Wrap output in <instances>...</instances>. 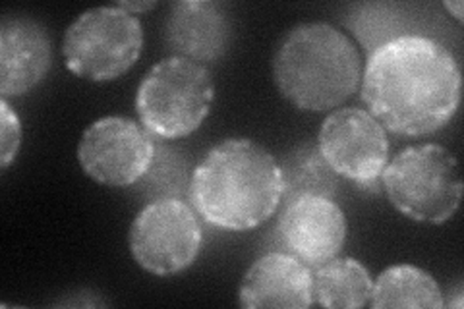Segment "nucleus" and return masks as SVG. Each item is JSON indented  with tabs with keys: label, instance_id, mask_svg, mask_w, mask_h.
Returning a JSON list of instances; mask_svg holds the SVG:
<instances>
[{
	"label": "nucleus",
	"instance_id": "obj_1",
	"mask_svg": "<svg viewBox=\"0 0 464 309\" xmlns=\"http://www.w3.org/2000/svg\"><path fill=\"white\" fill-rule=\"evenodd\" d=\"M460 66L443 43L402 34L377 45L362 72L360 93L385 131L406 138L443 130L460 105Z\"/></svg>",
	"mask_w": 464,
	"mask_h": 309
},
{
	"label": "nucleus",
	"instance_id": "obj_2",
	"mask_svg": "<svg viewBox=\"0 0 464 309\" xmlns=\"http://www.w3.org/2000/svg\"><path fill=\"white\" fill-rule=\"evenodd\" d=\"M281 163L250 138H228L208 151L188 184V201L206 223L232 232L257 228L283 205Z\"/></svg>",
	"mask_w": 464,
	"mask_h": 309
},
{
	"label": "nucleus",
	"instance_id": "obj_3",
	"mask_svg": "<svg viewBox=\"0 0 464 309\" xmlns=\"http://www.w3.org/2000/svg\"><path fill=\"white\" fill-rule=\"evenodd\" d=\"M279 93L304 112L341 107L362 83L360 53L339 27L306 22L290 27L279 41L271 63Z\"/></svg>",
	"mask_w": 464,
	"mask_h": 309
},
{
	"label": "nucleus",
	"instance_id": "obj_4",
	"mask_svg": "<svg viewBox=\"0 0 464 309\" xmlns=\"http://www.w3.org/2000/svg\"><path fill=\"white\" fill-rule=\"evenodd\" d=\"M382 186L391 205L414 223L443 225L460 208L462 176L443 145H409L389 160Z\"/></svg>",
	"mask_w": 464,
	"mask_h": 309
},
{
	"label": "nucleus",
	"instance_id": "obj_5",
	"mask_svg": "<svg viewBox=\"0 0 464 309\" xmlns=\"http://www.w3.org/2000/svg\"><path fill=\"white\" fill-rule=\"evenodd\" d=\"M213 99L215 83L208 66L165 56L143 76L136 92V112L151 136L180 140L208 119Z\"/></svg>",
	"mask_w": 464,
	"mask_h": 309
},
{
	"label": "nucleus",
	"instance_id": "obj_6",
	"mask_svg": "<svg viewBox=\"0 0 464 309\" xmlns=\"http://www.w3.org/2000/svg\"><path fill=\"white\" fill-rule=\"evenodd\" d=\"M141 51V22L116 5L82 12L63 39L66 68L95 83L122 78L136 66Z\"/></svg>",
	"mask_w": 464,
	"mask_h": 309
},
{
	"label": "nucleus",
	"instance_id": "obj_7",
	"mask_svg": "<svg viewBox=\"0 0 464 309\" xmlns=\"http://www.w3.org/2000/svg\"><path fill=\"white\" fill-rule=\"evenodd\" d=\"M203 246L199 215L180 198L145 205L130 225L128 247L143 271L172 276L196 263Z\"/></svg>",
	"mask_w": 464,
	"mask_h": 309
},
{
	"label": "nucleus",
	"instance_id": "obj_8",
	"mask_svg": "<svg viewBox=\"0 0 464 309\" xmlns=\"http://www.w3.org/2000/svg\"><path fill=\"white\" fill-rule=\"evenodd\" d=\"M140 122L126 116H105L87 128L78 145V163L97 184L128 188L150 172L157 145Z\"/></svg>",
	"mask_w": 464,
	"mask_h": 309
},
{
	"label": "nucleus",
	"instance_id": "obj_9",
	"mask_svg": "<svg viewBox=\"0 0 464 309\" xmlns=\"http://www.w3.org/2000/svg\"><path fill=\"white\" fill-rule=\"evenodd\" d=\"M317 147L339 179L377 191L391 145L385 128L368 111L356 107L333 111L319 128Z\"/></svg>",
	"mask_w": 464,
	"mask_h": 309
},
{
	"label": "nucleus",
	"instance_id": "obj_10",
	"mask_svg": "<svg viewBox=\"0 0 464 309\" xmlns=\"http://www.w3.org/2000/svg\"><path fill=\"white\" fill-rule=\"evenodd\" d=\"M346 217L327 198H300L283 208L277 234L283 252L314 271L341 254L346 240Z\"/></svg>",
	"mask_w": 464,
	"mask_h": 309
},
{
	"label": "nucleus",
	"instance_id": "obj_11",
	"mask_svg": "<svg viewBox=\"0 0 464 309\" xmlns=\"http://www.w3.org/2000/svg\"><path fill=\"white\" fill-rule=\"evenodd\" d=\"M169 56L213 64L227 54L232 24L227 6L213 0H180L169 8L163 25Z\"/></svg>",
	"mask_w": 464,
	"mask_h": 309
},
{
	"label": "nucleus",
	"instance_id": "obj_12",
	"mask_svg": "<svg viewBox=\"0 0 464 309\" xmlns=\"http://www.w3.org/2000/svg\"><path fill=\"white\" fill-rule=\"evenodd\" d=\"M53 63L47 29L27 16H6L0 25V95L14 99L45 80Z\"/></svg>",
	"mask_w": 464,
	"mask_h": 309
},
{
	"label": "nucleus",
	"instance_id": "obj_13",
	"mask_svg": "<svg viewBox=\"0 0 464 309\" xmlns=\"http://www.w3.org/2000/svg\"><path fill=\"white\" fill-rule=\"evenodd\" d=\"M238 302L244 309L312 307L314 271L286 252L261 256L242 276Z\"/></svg>",
	"mask_w": 464,
	"mask_h": 309
},
{
	"label": "nucleus",
	"instance_id": "obj_14",
	"mask_svg": "<svg viewBox=\"0 0 464 309\" xmlns=\"http://www.w3.org/2000/svg\"><path fill=\"white\" fill-rule=\"evenodd\" d=\"M443 292L435 278L416 265H393L373 281L370 307L373 309H441Z\"/></svg>",
	"mask_w": 464,
	"mask_h": 309
},
{
	"label": "nucleus",
	"instance_id": "obj_15",
	"mask_svg": "<svg viewBox=\"0 0 464 309\" xmlns=\"http://www.w3.org/2000/svg\"><path fill=\"white\" fill-rule=\"evenodd\" d=\"M373 281L358 259L333 257L314 269L315 304L327 309H358L370 304Z\"/></svg>",
	"mask_w": 464,
	"mask_h": 309
},
{
	"label": "nucleus",
	"instance_id": "obj_16",
	"mask_svg": "<svg viewBox=\"0 0 464 309\" xmlns=\"http://www.w3.org/2000/svg\"><path fill=\"white\" fill-rule=\"evenodd\" d=\"M281 172L285 188L281 208L300 198L333 199L337 194L339 176L319 153L317 143L304 141L293 147L283 159Z\"/></svg>",
	"mask_w": 464,
	"mask_h": 309
},
{
	"label": "nucleus",
	"instance_id": "obj_17",
	"mask_svg": "<svg viewBox=\"0 0 464 309\" xmlns=\"http://www.w3.org/2000/svg\"><path fill=\"white\" fill-rule=\"evenodd\" d=\"M22 121L6 99L0 101V169L6 170L16 160L22 147Z\"/></svg>",
	"mask_w": 464,
	"mask_h": 309
},
{
	"label": "nucleus",
	"instance_id": "obj_18",
	"mask_svg": "<svg viewBox=\"0 0 464 309\" xmlns=\"http://www.w3.org/2000/svg\"><path fill=\"white\" fill-rule=\"evenodd\" d=\"M116 6L130 12L132 16H138V14H143V12H150V10L157 8V3H155V0H150V3H124V0H121V3H116Z\"/></svg>",
	"mask_w": 464,
	"mask_h": 309
},
{
	"label": "nucleus",
	"instance_id": "obj_19",
	"mask_svg": "<svg viewBox=\"0 0 464 309\" xmlns=\"http://www.w3.org/2000/svg\"><path fill=\"white\" fill-rule=\"evenodd\" d=\"M443 8H445L447 12H451L453 18H455L459 24H462V3H460V0H455V3H451V0H447V3H443Z\"/></svg>",
	"mask_w": 464,
	"mask_h": 309
}]
</instances>
